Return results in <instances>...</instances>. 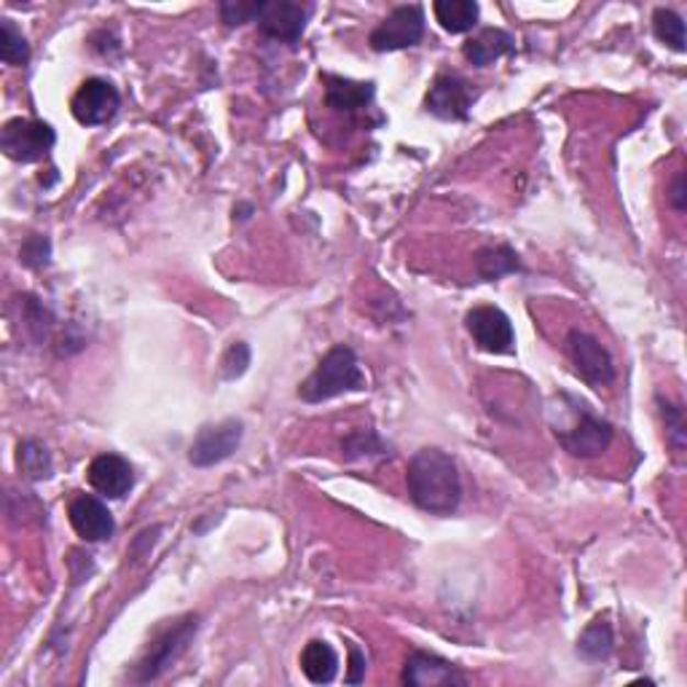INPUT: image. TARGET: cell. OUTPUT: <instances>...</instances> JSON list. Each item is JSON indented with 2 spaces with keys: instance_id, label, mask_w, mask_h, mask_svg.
I'll return each instance as SVG.
<instances>
[{
  "instance_id": "6da1fadb",
  "label": "cell",
  "mask_w": 687,
  "mask_h": 687,
  "mask_svg": "<svg viewBox=\"0 0 687 687\" xmlns=\"http://www.w3.org/2000/svg\"><path fill=\"white\" fill-rule=\"evenodd\" d=\"M409 497L419 510L433 516H452L462 502V478L457 462L441 448H422L409 462L406 473Z\"/></svg>"
},
{
  "instance_id": "7a4b0ae2",
  "label": "cell",
  "mask_w": 687,
  "mask_h": 687,
  "mask_svg": "<svg viewBox=\"0 0 687 687\" xmlns=\"http://www.w3.org/2000/svg\"><path fill=\"white\" fill-rule=\"evenodd\" d=\"M363 390H366V376H363L357 355L350 346L336 344L325 352L318 368L298 387V398L303 403H325V400L339 398V395Z\"/></svg>"
},
{
  "instance_id": "3957f363",
  "label": "cell",
  "mask_w": 687,
  "mask_h": 687,
  "mask_svg": "<svg viewBox=\"0 0 687 687\" xmlns=\"http://www.w3.org/2000/svg\"><path fill=\"white\" fill-rule=\"evenodd\" d=\"M199 631V618L197 616H186L180 618L173 629H167L164 634L148 647L145 658L135 666V674H132V683L145 685L159 679L180 655L186 653L188 644H191L193 636Z\"/></svg>"
},
{
  "instance_id": "277c9868",
  "label": "cell",
  "mask_w": 687,
  "mask_h": 687,
  "mask_svg": "<svg viewBox=\"0 0 687 687\" xmlns=\"http://www.w3.org/2000/svg\"><path fill=\"white\" fill-rule=\"evenodd\" d=\"M57 143V132L38 119H11L0 130V148L16 164L44 162Z\"/></svg>"
},
{
  "instance_id": "5b68a950",
  "label": "cell",
  "mask_w": 687,
  "mask_h": 687,
  "mask_svg": "<svg viewBox=\"0 0 687 687\" xmlns=\"http://www.w3.org/2000/svg\"><path fill=\"white\" fill-rule=\"evenodd\" d=\"M309 14H312V5L301 0H261L255 24L266 38L296 46L307 30Z\"/></svg>"
},
{
  "instance_id": "8992f818",
  "label": "cell",
  "mask_w": 687,
  "mask_h": 687,
  "mask_svg": "<svg viewBox=\"0 0 687 687\" xmlns=\"http://www.w3.org/2000/svg\"><path fill=\"white\" fill-rule=\"evenodd\" d=\"M245 424L240 419H223L218 424H204L188 448V462L193 467H212L221 465L229 457H234L236 448L242 446Z\"/></svg>"
},
{
  "instance_id": "52a82bcc",
  "label": "cell",
  "mask_w": 687,
  "mask_h": 687,
  "mask_svg": "<svg viewBox=\"0 0 687 687\" xmlns=\"http://www.w3.org/2000/svg\"><path fill=\"white\" fill-rule=\"evenodd\" d=\"M424 38V9L419 3L398 5L387 14V20L370 33L368 44L374 52H400L417 46Z\"/></svg>"
},
{
  "instance_id": "ba28073f",
  "label": "cell",
  "mask_w": 687,
  "mask_h": 687,
  "mask_svg": "<svg viewBox=\"0 0 687 687\" xmlns=\"http://www.w3.org/2000/svg\"><path fill=\"white\" fill-rule=\"evenodd\" d=\"M465 328L478 350L489 352V355H510L516 350L513 322L500 307H489V303L473 307L465 314Z\"/></svg>"
},
{
  "instance_id": "9c48e42d",
  "label": "cell",
  "mask_w": 687,
  "mask_h": 687,
  "mask_svg": "<svg viewBox=\"0 0 687 687\" xmlns=\"http://www.w3.org/2000/svg\"><path fill=\"white\" fill-rule=\"evenodd\" d=\"M577 411V424L569 430H562L558 435V443L564 446V452H569L573 457L580 459H594L599 454H605L610 448L612 437H616V430H612L610 422L599 419L596 413H591L583 403H575Z\"/></svg>"
},
{
  "instance_id": "30bf717a",
  "label": "cell",
  "mask_w": 687,
  "mask_h": 687,
  "mask_svg": "<svg viewBox=\"0 0 687 687\" xmlns=\"http://www.w3.org/2000/svg\"><path fill=\"white\" fill-rule=\"evenodd\" d=\"M476 97L478 92L467 78L457 76V73H443L435 78L428 97H424V108L441 121H465L470 115Z\"/></svg>"
},
{
  "instance_id": "8fae6325",
  "label": "cell",
  "mask_w": 687,
  "mask_h": 687,
  "mask_svg": "<svg viewBox=\"0 0 687 687\" xmlns=\"http://www.w3.org/2000/svg\"><path fill=\"white\" fill-rule=\"evenodd\" d=\"M121 108V95L108 78H87L73 95L70 111L81 126H100L113 121Z\"/></svg>"
},
{
  "instance_id": "7c38bea8",
  "label": "cell",
  "mask_w": 687,
  "mask_h": 687,
  "mask_svg": "<svg viewBox=\"0 0 687 687\" xmlns=\"http://www.w3.org/2000/svg\"><path fill=\"white\" fill-rule=\"evenodd\" d=\"M569 357H573L577 374L594 387H607L616 381V361L607 352V346H601L599 339H594L586 331H569L567 336Z\"/></svg>"
},
{
  "instance_id": "4fadbf2b",
  "label": "cell",
  "mask_w": 687,
  "mask_h": 687,
  "mask_svg": "<svg viewBox=\"0 0 687 687\" xmlns=\"http://www.w3.org/2000/svg\"><path fill=\"white\" fill-rule=\"evenodd\" d=\"M470 679L452 661L435 653L413 650L403 666V685L411 687H465Z\"/></svg>"
},
{
  "instance_id": "5bb4252c",
  "label": "cell",
  "mask_w": 687,
  "mask_h": 687,
  "mask_svg": "<svg viewBox=\"0 0 687 687\" xmlns=\"http://www.w3.org/2000/svg\"><path fill=\"white\" fill-rule=\"evenodd\" d=\"M68 519L70 527L76 529V534L87 543H102V540H111L115 532L113 513L108 510V505L100 497L92 495H76L68 505Z\"/></svg>"
},
{
  "instance_id": "9a60e30c",
  "label": "cell",
  "mask_w": 687,
  "mask_h": 687,
  "mask_svg": "<svg viewBox=\"0 0 687 687\" xmlns=\"http://www.w3.org/2000/svg\"><path fill=\"white\" fill-rule=\"evenodd\" d=\"M87 476L89 486H92L97 495L106 497V500H121L135 486V470L119 454H100V457H95Z\"/></svg>"
},
{
  "instance_id": "2e32d148",
  "label": "cell",
  "mask_w": 687,
  "mask_h": 687,
  "mask_svg": "<svg viewBox=\"0 0 687 687\" xmlns=\"http://www.w3.org/2000/svg\"><path fill=\"white\" fill-rule=\"evenodd\" d=\"M376 87L370 81H350L342 76H325V102L328 108L342 113L366 111L374 102Z\"/></svg>"
},
{
  "instance_id": "e0dca14e",
  "label": "cell",
  "mask_w": 687,
  "mask_h": 687,
  "mask_svg": "<svg viewBox=\"0 0 687 687\" xmlns=\"http://www.w3.org/2000/svg\"><path fill=\"white\" fill-rule=\"evenodd\" d=\"M513 48H516V41L508 30L486 27L481 30V33H476L473 38L465 41L462 54H465L467 63L476 65V68H489L491 63L502 59L505 54H510Z\"/></svg>"
},
{
  "instance_id": "ac0fdd59",
  "label": "cell",
  "mask_w": 687,
  "mask_h": 687,
  "mask_svg": "<svg viewBox=\"0 0 687 687\" xmlns=\"http://www.w3.org/2000/svg\"><path fill=\"white\" fill-rule=\"evenodd\" d=\"M301 672L309 683L331 685L339 674V655L325 640H312L301 650Z\"/></svg>"
},
{
  "instance_id": "d6986e66",
  "label": "cell",
  "mask_w": 687,
  "mask_h": 687,
  "mask_svg": "<svg viewBox=\"0 0 687 687\" xmlns=\"http://www.w3.org/2000/svg\"><path fill=\"white\" fill-rule=\"evenodd\" d=\"M433 14L437 24L452 35L470 33L481 20V9L476 0H435Z\"/></svg>"
},
{
  "instance_id": "ffe728a7",
  "label": "cell",
  "mask_w": 687,
  "mask_h": 687,
  "mask_svg": "<svg viewBox=\"0 0 687 687\" xmlns=\"http://www.w3.org/2000/svg\"><path fill=\"white\" fill-rule=\"evenodd\" d=\"M476 272L478 277L486 279V282H495V279L516 275V272H524V266H521L519 253H516L513 247L495 245L476 253Z\"/></svg>"
},
{
  "instance_id": "44dd1931",
  "label": "cell",
  "mask_w": 687,
  "mask_h": 687,
  "mask_svg": "<svg viewBox=\"0 0 687 687\" xmlns=\"http://www.w3.org/2000/svg\"><path fill=\"white\" fill-rule=\"evenodd\" d=\"M16 467L27 481H48L54 476V459L38 437H24L16 446Z\"/></svg>"
},
{
  "instance_id": "7402d4cb",
  "label": "cell",
  "mask_w": 687,
  "mask_h": 687,
  "mask_svg": "<svg viewBox=\"0 0 687 687\" xmlns=\"http://www.w3.org/2000/svg\"><path fill=\"white\" fill-rule=\"evenodd\" d=\"M612 650H616V634H612V625L601 618L588 623L580 640H577V655L583 661H591V664L610 658Z\"/></svg>"
},
{
  "instance_id": "603a6c76",
  "label": "cell",
  "mask_w": 687,
  "mask_h": 687,
  "mask_svg": "<svg viewBox=\"0 0 687 687\" xmlns=\"http://www.w3.org/2000/svg\"><path fill=\"white\" fill-rule=\"evenodd\" d=\"M344 459H370V457H390V446L381 441L374 430H352L342 441Z\"/></svg>"
},
{
  "instance_id": "cb8c5ba5",
  "label": "cell",
  "mask_w": 687,
  "mask_h": 687,
  "mask_svg": "<svg viewBox=\"0 0 687 687\" xmlns=\"http://www.w3.org/2000/svg\"><path fill=\"white\" fill-rule=\"evenodd\" d=\"M0 59L14 68L30 63V44L14 20H0Z\"/></svg>"
},
{
  "instance_id": "d4e9b609",
  "label": "cell",
  "mask_w": 687,
  "mask_h": 687,
  "mask_svg": "<svg viewBox=\"0 0 687 687\" xmlns=\"http://www.w3.org/2000/svg\"><path fill=\"white\" fill-rule=\"evenodd\" d=\"M653 33L661 44H666L674 52L685 54V22L677 11L672 9H655L653 14Z\"/></svg>"
},
{
  "instance_id": "484cf974",
  "label": "cell",
  "mask_w": 687,
  "mask_h": 687,
  "mask_svg": "<svg viewBox=\"0 0 687 687\" xmlns=\"http://www.w3.org/2000/svg\"><path fill=\"white\" fill-rule=\"evenodd\" d=\"M258 5L261 0H223L218 11H221V20L226 27H240L245 22H255Z\"/></svg>"
},
{
  "instance_id": "4316f807",
  "label": "cell",
  "mask_w": 687,
  "mask_h": 687,
  "mask_svg": "<svg viewBox=\"0 0 687 687\" xmlns=\"http://www.w3.org/2000/svg\"><path fill=\"white\" fill-rule=\"evenodd\" d=\"M247 366H251V346H247L245 342H234L229 346L226 355H223V361H221L223 379L226 381L240 379V376L247 370Z\"/></svg>"
},
{
  "instance_id": "83f0119b",
  "label": "cell",
  "mask_w": 687,
  "mask_h": 687,
  "mask_svg": "<svg viewBox=\"0 0 687 687\" xmlns=\"http://www.w3.org/2000/svg\"><path fill=\"white\" fill-rule=\"evenodd\" d=\"M658 403H661V413H664L668 441H672V446L677 448V452H683V448H685V435H687L685 413H683V409H679V406L668 403V400H664V398H658Z\"/></svg>"
},
{
  "instance_id": "f1b7e54d",
  "label": "cell",
  "mask_w": 687,
  "mask_h": 687,
  "mask_svg": "<svg viewBox=\"0 0 687 687\" xmlns=\"http://www.w3.org/2000/svg\"><path fill=\"white\" fill-rule=\"evenodd\" d=\"M20 258L24 266H30V269H41V266H46L48 258H52V245H48L46 236H41V234L30 236V240L22 245Z\"/></svg>"
},
{
  "instance_id": "f546056e",
  "label": "cell",
  "mask_w": 687,
  "mask_h": 687,
  "mask_svg": "<svg viewBox=\"0 0 687 687\" xmlns=\"http://www.w3.org/2000/svg\"><path fill=\"white\" fill-rule=\"evenodd\" d=\"M668 204L677 212L687 210V186H685V173L674 175L672 186H668Z\"/></svg>"
},
{
  "instance_id": "4dcf8cb0",
  "label": "cell",
  "mask_w": 687,
  "mask_h": 687,
  "mask_svg": "<svg viewBox=\"0 0 687 687\" xmlns=\"http://www.w3.org/2000/svg\"><path fill=\"white\" fill-rule=\"evenodd\" d=\"M363 677H366V655H363L361 650L352 644L350 647V674H346V683L357 685Z\"/></svg>"
}]
</instances>
